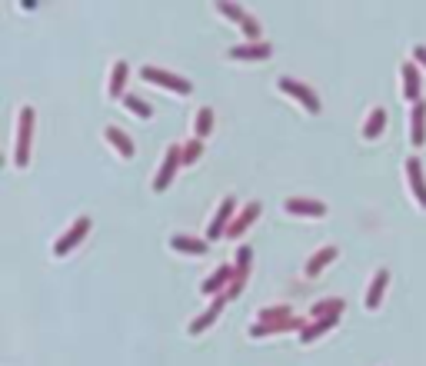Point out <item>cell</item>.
Returning a JSON list of instances; mask_svg holds the SVG:
<instances>
[{
    "mask_svg": "<svg viewBox=\"0 0 426 366\" xmlns=\"http://www.w3.org/2000/svg\"><path fill=\"white\" fill-rule=\"evenodd\" d=\"M103 140H107L110 147H113V150L120 153L123 160H130L133 153H137V147H133V140H130V137H127V133H123L120 127H107V130H103Z\"/></svg>",
    "mask_w": 426,
    "mask_h": 366,
    "instance_id": "44dd1931",
    "label": "cell"
},
{
    "mask_svg": "<svg viewBox=\"0 0 426 366\" xmlns=\"http://www.w3.org/2000/svg\"><path fill=\"white\" fill-rule=\"evenodd\" d=\"M410 143L423 147L426 143V100H416L413 113H410Z\"/></svg>",
    "mask_w": 426,
    "mask_h": 366,
    "instance_id": "ac0fdd59",
    "label": "cell"
},
{
    "mask_svg": "<svg viewBox=\"0 0 426 366\" xmlns=\"http://www.w3.org/2000/svg\"><path fill=\"white\" fill-rule=\"evenodd\" d=\"M270 54H274V43H267V40L237 43V47H230L227 50L230 60H247V64H253V60H267Z\"/></svg>",
    "mask_w": 426,
    "mask_h": 366,
    "instance_id": "9c48e42d",
    "label": "cell"
},
{
    "mask_svg": "<svg viewBox=\"0 0 426 366\" xmlns=\"http://www.w3.org/2000/svg\"><path fill=\"white\" fill-rule=\"evenodd\" d=\"M87 233H90V216H77L74 223H70V230H67L64 237L54 243V257H67V253H74V250L84 243Z\"/></svg>",
    "mask_w": 426,
    "mask_h": 366,
    "instance_id": "8992f818",
    "label": "cell"
},
{
    "mask_svg": "<svg viewBox=\"0 0 426 366\" xmlns=\"http://www.w3.org/2000/svg\"><path fill=\"white\" fill-rule=\"evenodd\" d=\"M413 60H416V67H426V47L423 43H416L413 47Z\"/></svg>",
    "mask_w": 426,
    "mask_h": 366,
    "instance_id": "f546056e",
    "label": "cell"
},
{
    "mask_svg": "<svg viewBox=\"0 0 426 366\" xmlns=\"http://www.w3.org/2000/svg\"><path fill=\"white\" fill-rule=\"evenodd\" d=\"M383 130H386V110L383 107H373L370 113H366V120H363V140H380Z\"/></svg>",
    "mask_w": 426,
    "mask_h": 366,
    "instance_id": "ffe728a7",
    "label": "cell"
},
{
    "mask_svg": "<svg viewBox=\"0 0 426 366\" xmlns=\"http://www.w3.org/2000/svg\"><path fill=\"white\" fill-rule=\"evenodd\" d=\"M406 180H410V190H413L416 204L426 210V177H423V163H420V157H410V160H406Z\"/></svg>",
    "mask_w": 426,
    "mask_h": 366,
    "instance_id": "4fadbf2b",
    "label": "cell"
},
{
    "mask_svg": "<svg viewBox=\"0 0 426 366\" xmlns=\"http://www.w3.org/2000/svg\"><path fill=\"white\" fill-rule=\"evenodd\" d=\"M276 87H280V90H284L290 100H296V104H300L306 113H320V97L306 84H300V80H293V77H280V80H276Z\"/></svg>",
    "mask_w": 426,
    "mask_h": 366,
    "instance_id": "5b68a950",
    "label": "cell"
},
{
    "mask_svg": "<svg viewBox=\"0 0 426 366\" xmlns=\"http://www.w3.org/2000/svg\"><path fill=\"white\" fill-rule=\"evenodd\" d=\"M21 7H23V11H33V7H37V0H21Z\"/></svg>",
    "mask_w": 426,
    "mask_h": 366,
    "instance_id": "4dcf8cb0",
    "label": "cell"
},
{
    "mask_svg": "<svg viewBox=\"0 0 426 366\" xmlns=\"http://www.w3.org/2000/svg\"><path fill=\"white\" fill-rule=\"evenodd\" d=\"M343 310H347V303L343 300H320V303L310 306V316H313V320H320V316H337L340 320V313Z\"/></svg>",
    "mask_w": 426,
    "mask_h": 366,
    "instance_id": "484cf974",
    "label": "cell"
},
{
    "mask_svg": "<svg viewBox=\"0 0 426 366\" xmlns=\"http://www.w3.org/2000/svg\"><path fill=\"white\" fill-rule=\"evenodd\" d=\"M337 257H340V250H337V247H323V250H317L313 257L306 260V270H303V273H306V280H317L320 273H323V270H327Z\"/></svg>",
    "mask_w": 426,
    "mask_h": 366,
    "instance_id": "d6986e66",
    "label": "cell"
},
{
    "mask_svg": "<svg viewBox=\"0 0 426 366\" xmlns=\"http://www.w3.org/2000/svg\"><path fill=\"white\" fill-rule=\"evenodd\" d=\"M140 77L147 84H157V87H164V90H170V94H176V97H190L194 94L190 80L170 74V70H160V67H140Z\"/></svg>",
    "mask_w": 426,
    "mask_h": 366,
    "instance_id": "7a4b0ae2",
    "label": "cell"
},
{
    "mask_svg": "<svg viewBox=\"0 0 426 366\" xmlns=\"http://www.w3.org/2000/svg\"><path fill=\"white\" fill-rule=\"evenodd\" d=\"M337 323H340L337 316H320V320H313V323H306L303 330H300V343H313V340H320L323 333H330Z\"/></svg>",
    "mask_w": 426,
    "mask_h": 366,
    "instance_id": "603a6c76",
    "label": "cell"
},
{
    "mask_svg": "<svg viewBox=\"0 0 426 366\" xmlns=\"http://www.w3.org/2000/svg\"><path fill=\"white\" fill-rule=\"evenodd\" d=\"M213 7H217V11L223 13V17H227L230 23H237V27L243 30V37H247V40H260V23L253 21V17H250L247 11H243L240 4H233V0H217Z\"/></svg>",
    "mask_w": 426,
    "mask_h": 366,
    "instance_id": "3957f363",
    "label": "cell"
},
{
    "mask_svg": "<svg viewBox=\"0 0 426 366\" xmlns=\"http://www.w3.org/2000/svg\"><path fill=\"white\" fill-rule=\"evenodd\" d=\"M127 77H130V64H127V60H117V64L110 67V84H107V94H110V97H123Z\"/></svg>",
    "mask_w": 426,
    "mask_h": 366,
    "instance_id": "cb8c5ba5",
    "label": "cell"
},
{
    "mask_svg": "<svg viewBox=\"0 0 426 366\" xmlns=\"http://www.w3.org/2000/svg\"><path fill=\"white\" fill-rule=\"evenodd\" d=\"M250 247H240L237 250V263H233V280H230V287L223 290V296L227 300H237L240 296V290L247 287V277H250Z\"/></svg>",
    "mask_w": 426,
    "mask_h": 366,
    "instance_id": "ba28073f",
    "label": "cell"
},
{
    "mask_svg": "<svg viewBox=\"0 0 426 366\" xmlns=\"http://www.w3.org/2000/svg\"><path fill=\"white\" fill-rule=\"evenodd\" d=\"M233 216H237V200H233V196H223L220 206H217V214H213V220H210V226H207V240H210V243L220 240V237H227Z\"/></svg>",
    "mask_w": 426,
    "mask_h": 366,
    "instance_id": "52a82bcc",
    "label": "cell"
},
{
    "mask_svg": "<svg viewBox=\"0 0 426 366\" xmlns=\"http://www.w3.org/2000/svg\"><path fill=\"white\" fill-rule=\"evenodd\" d=\"M306 326L303 316H290L284 323H253L250 326V340H263V336H276V333H300Z\"/></svg>",
    "mask_w": 426,
    "mask_h": 366,
    "instance_id": "30bf717a",
    "label": "cell"
},
{
    "mask_svg": "<svg viewBox=\"0 0 426 366\" xmlns=\"http://www.w3.org/2000/svg\"><path fill=\"white\" fill-rule=\"evenodd\" d=\"M180 147L184 143H170L164 153V163H160V170H157V177H153V194H164L167 187L174 183L176 170L184 167V157H180Z\"/></svg>",
    "mask_w": 426,
    "mask_h": 366,
    "instance_id": "277c9868",
    "label": "cell"
},
{
    "mask_svg": "<svg viewBox=\"0 0 426 366\" xmlns=\"http://www.w3.org/2000/svg\"><path fill=\"white\" fill-rule=\"evenodd\" d=\"M284 210L290 216H310V220L327 216V204H320V200H306V196H290V200H284Z\"/></svg>",
    "mask_w": 426,
    "mask_h": 366,
    "instance_id": "7c38bea8",
    "label": "cell"
},
{
    "mask_svg": "<svg viewBox=\"0 0 426 366\" xmlns=\"http://www.w3.org/2000/svg\"><path fill=\"white\" fill-rule=\"evenodd\" d=\"M213 120H217V117H213V110H210V107H200V110H197V123H194V133H197L200 140H207L210 133H213Z\"/></svg>",
    "mask_w": 426,
    "mask_h": 366,
    "instance_id": "4316f807",
    "label": "cell"
},
{
    "mask_svg": "<svg viewBox=\"0 0 426 366\" xmlns=\"http://www.w3.org/2000/svg\"><path fill=\"white\" fill-rule=\"evenodd\" d=\"M257 216H260V204L253 200V204H247L240 214L233 216V223H230V230H227V237H230V240H240L243 233H247V230L253 226V220H257Z\"/></svg>",
    "mask_w": 426,
    "mask_h": 366,
    "instance_id": "9a60e30c",
    "label": "cell"
},
{
    "mask_svg": "<svg viewBox=\"0 0 426 366\" xmlns=\"http://www.w3.org/2000/svg\"><path fill=\"white\" fill-rule=\"evenodd\" d=\"M180 157H184V167H194V163L203 157V140L194 137L190 143H184V147H180Z\"/></svg>",
    "mask_w": 426,
    "mask_h": 366,
    "instance_id": "f1b7e54d",
    "label": "cell"
},
{
    "mask_svg": "<svg viewBox=\"0 0 426 366\" xmlns=\"http://www.w3.org/2000/svg\"><path fill=\"white\" fill-rule=\"evenodd\" d=\"M30 143H33V107H21V113H17V140H13V167L17 170H27Z\"/></svg>",
    "mask_w": 426,
    "mask_h": 366,
    "instance_id": "6da1fadb",
    "label": "cell"
},
{
    "mask_svg": "<svg viewBox=\"0 0 426 366\" xmlns=\"http://www.w3.org/2000/svg\"><path fill=\"white\" fill-rule=\"evenodd\" d=\"M386 287H390V270H376L373 273L370 287H366V296H363V306L366 310H376L383 303V293H386Z\"/></svg>",
    "mask_w": 426,
    "mask_h": 366,
    "instance_id": "5bb4252c",
    "label": "cell"
},
{
    "mask_svg": "<svg viewBox=\"0 0 426 366\" xmlns=\"http://www.w3.org/2000/svg\"><path fill=\"white\" fill-rule=\"evenodd\" d=\"M230 280H233V267H217L207 280L200 283V293H203V296H220V293L230 287Z\"/></svg>",
    "mask_w": 426,
    "mask_h": 366,
    "instance_id": "2e32d148",
    "label": "cell"
},
{
    "mask_svg": "<svg viewBox=\"0 0 426 366\" xmlns=\"http://www.w3.org/2000/svg\"><path fill=\"white\" fill-rule=\"evenodd\" d=\"M290 316H296L286 303H280V306H263L260 313H257V323H284V320H290Z\"/></svg>",
    "mask_w": 426,
    "mask_h": 366,
    "instance_id": "d4e9b609",
    "label": "cell"
},
{
    "mask_svg": "<svg viewBox=\"0 0 426 366\" xmlns=\"http://www.w3.org/2000/svg\"><path fill=\"white\" fill-rule=\"evenodd\" d=\"M227 303H230V300H227V296H223V293H220V296H213V303H210L207 310H203V313H200V316H197V320H194V323L186 326V333H190V336L207 333L210 326H213V323H217V320H220V310H223Z\"/></svg>",
    "mask_w": 426,
    "mask_h": 366,
    "instance_id": "8fae6325",
    "label": "cell"
},
{
    "mask_svg": "<svg viewBox=\"0 0 426 366\" xmlns=\"http://www.w3.org/2000/svg\"><path fill=\"white\" fill-rule=\"evenodd\" d=\"M123 107L130 110V113H137V117L140 120H150L153 117V107L150 104H147V100H140V97H133V94H123Z\"/></svg>",
    "mask_w": 426,
    "mask_h": 366,
    "instance_id": "83f0119b",
    "label": "cell"
},
{
    "mask_svg": "<svg viewBox=\"0 0 426 366\" xmlns=\"http://www.w3.org/2000/svg\"><path fill=\"white\" fill-rule=\"evenodd\" d=\"M400 80H403V97L410 104H416L420 100V70H416V60L400 67Z\"/></svg>",
    "mask_w": 426,
    "mask_h": 366,
    "instance_id": "7402d4cb",
    "label": "cell"
},
{
    "mask_svg": "<svg viewBox=\"0 0 426 366\" xmlns=\"http://www.w3.org/2000/svg\"><path fill=\"white\" fill-rule=\"evenodd\" d=\"M170 250L186 253V257H203V253L210 250V240H197V237H186V233H174V237H170Z\"/></svg>",
    "mask_w": 426,
    "mask_h": 366,
    "instance_id": "e0dca14e",
    "label": "cell"
}]
</instances>
